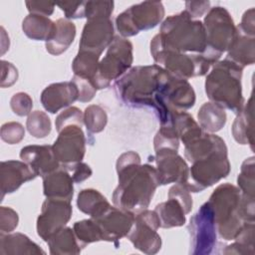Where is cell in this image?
Masks as SVG:
<instances>
[{"label": "cell", "mask_w": 255, "mask_h": 255, "mask_svg": "<svg viewBox=\"0 0 255 255\" xmlns=\"http://www.w3.org/2000/svg\"><path fill=\"white\" fill-rule=\"evenodd\" d=\"M119 184L113 193L115 206L136 214L147 209L159 185L155 167L141 164L135 151L121 154L116 164Z\"/></svg>", "instance_id": "cell-1"}, {"label": "cell", "mask_w": 255, "mask_h": 255, "mask_svg": "<svg viewBox=\"0 0 255 255\" xmlns=\"http://www.w3.org/2000/svg\"><path fill=\"white\" fill-rule=\"evenodd\" d=\"M169 76L166 70L156 64L136 66L115 81L114 88L125 104L155 110L160 91Z\"/></svg>", "instance_id": "cell-2"}, {"label": "cell", "mask_w": 255, "mask_h": 255, "mask_svg": "<svg viewBox=\"0 0 255 255\" xmlns=\"http://www.w3.org/2000/svg\"><path fill=\"white\" fill-rule=\"evenodd\" d=\"M154 37L163 48L183 54L202 55L206 49L203 23L192 19L185 10L164 19L159 33Z\"/></svg>", "instance_id": "cell-3"}, {"label": "cell", "mask_w": 255, "mask_h": 255, "mask_svg": "<svg viewBox=\"0 0 255 255\" xmlns=\"http://www.w3.org/2000/svg\"><path fill=\"white\" fill-rule=\"evenodd\" d=\"M243 68L228 59L216 62L205 79V93L210 102L238 114L244 107Z\"/></svg>", "instance_id": "cell-4"}, {"label": "cell", "mask_w": 255, "mask_h": 255, "mask_svg": "<svg viewBox=\"0 0 255 255\" xmlns=\"http://www.w3.org/2000/svg\"><path fill=\"white\" fill-rule=\"evenodd\" d=\"M240 201L241 192L231 183L218 185L207 201L214 214L217 232L224 240H233L244 222L240 216Z\"/></svg>", "instance_id": "cell-5"}, {"label": "cell", "mask_w": 255, "mask_h": 255, "mask_svg": "<svg viewBox=\"0 0 255 255\" xmlns=\"http://www.w3.org/2000/svg\"><path fill=\"white\" fill-rule=\"evenodd\" d=\"M202 23L206 35V49L202 55L214 65L228 51L237 27L228 10L222 6L210 8Z\"/></svg>", "instance_id": "cell-6"}, {"label": "cell", "mask_w": 255, "mask_h": 255, "mask_svg": "<svg viewBox=\"0 0 255 255\" xmlns=\"http://www.w3.org/2000/svg\"><path fill=\"white\" fill-rule=\"evenodd\" d=\"M150 54L156 65L184 80L204 76L212 66L201 54H183L163 48L155 37L150 42Z\"/></svg>", "instance_id": "cell-7"}, {"label": "cell", "mask_w": 255, "mask_h": 255, "mask_svg": "<svg viewBox=\"0 0 255 255\" xmlns=\"http://www.w3.org/2000/svg\"><path fill=\"white\" fill-rule=\"evenodd\" d=\"M226 144L209 155L191 163L186 187L190 192H201L227 177L231 166Z\"/></svg>", "instance_id": "cell-8"}, {"label": "cell", "mask_w": 255, "mask_h": 255, "mask_svg": "<svg viewBox=\"0 0 255 255\" xmlns=\"http://www.w3.org/2000/svg\"><path fill=\"white\" fill-rule=\"evenodd\" d=\"M132 44L127 38L116 36L108 47L106 56L99 62L95 80L97 90L108 88L112 81H117L130 68L133 61Z\"/></svg>", "instance_id": "cell-9"}, {"label": "cell", "mask_w": 255, "mask_h": 255, "mask_svg": "<svg viewBox=\"0 0 255 255\" xmlns=\"http://www.w3.org/2000/svg\"><path fill=\"white\" fill-rule=\"evenodd\" d=\"M164 17V7L160 1H144L134 4L119 14L116 27L121 37L128 38L157 26Z\"/></svg>", "instance_id": "cell-10"}, {"label": "cell", "mask_w": 255, "mask_h": 255, "mask_svg": "<svg viewBox=\"0 0 255 255\" xmlns=\"http://www.w3.org/2000/svg\"><path fill=\"white\" fill-rule=\"evenodd\" d=\"M195 92L187 80L179 79L170 74L162 87L155 112L160 124L165 122L173 112H185L195 104Z\"/></svg>", "instance_id": "cell-11"}, {"label": "cell", "mask_w": 255, "mask_h": 255, "mask_svg": "<svg viewBox=\"0 0 255 255\" xmlns=\"http://www.w3.org/2000/svg\"><path fill=\"white\" fill-rule=\"evenodd\" d=\"M187 229L190 237V254L212 253L217 243V229L212 208L207 201L191 216Z\"/></svg>", "instance_id": "cell-12"}, {"label": "cell", "mask_w": 255, "mask_h": 255, "mask_svg": "<svg viewBox=\"0 0 255 255\" xmlns=\"http://www.w3.org/2000/svg\"><path fill=\"white\" fill-rule=\"evenodd\" d=\"M160 220L154 210L144 209L134 214L133 225L128 238L135 249L148 254H156L161 248V238L157 233Z\"/></svg>", "instance_id": "cell-13"}, {"label": "cell", "mask_w": 255, "mask_h": 255, "mask_svg": "<svg viewBox=\"0 0 255 255\" xmlns=\"http://www.w3.org/2000/svg\"><path fill=\"white\" fill-rule=\"evenodd\" d=\"M72 212L71 201L47 198L43 202L41 213L37 218L38 235L47 242L54 234L66 226L71 219Z\"/></svg>", "instance_id": "cell-14"}, {"label": "cell", "mask_w": 255, "mask_h": 255, "mask_svg": "<svg viewBox=\"0 0 255 255\" xmlns=\"http://www.w3.org/2000/svg\"><path fill=\"white\" fill-rule=\"evenodd\" d=\"M58 133L52 146L61 165L68 169L83 160L86 153V136L80 126L66 127Z\"/></svg>", "instance_id": "cell-15"}, {"label": "cell", "mask_w": 255, "mask_h": 255, "mask_svg": "<svg viewBox=\"0 0 255 255\" xmlns=\"http://www.w3.org/2000/svg\"><path fill=\"white\" fill-rule=\"evenodd\" d=\"M114 38V23L110 17L95 16L88 18L83 28L79 51H87L101 56Z\"/></svg>", "instance_id": "cell-16"}, {"label": "cell", "mask_w": 255, "mask_h": 255, "mask_svg": "<svg viewBox=\"0 0 255 255\" xmlns=\"http://www.w3.org/2000/svg\"><path fill=\"white\" fill-rule=\"evenodd\" d=\"M155 164L159 185L182 183L186 185L189 177V167L186 161L173 149L155 151Z\"/></svg>", "instance_id": "cell-17"}, {"label": "cell", "mask_w": 255, "mask_h": 255, "mask_svg": "<svg viewBox=\"0 0 255 255\" xmlns=\"http://www.w3.org/2000/svg\"><path fill=\"white\" fill-rule=\"evenodd\" d=\"M93 219L101 229L103 241L117 242L129 233L134 222V214L111 205L101 215Z\"/></svg>", "instance_id": "cell-18"}, {"label": "cell", "mask_w": 255, "mask_h": 255, "mask_svg": "<svg viewBox=\"0 0 255 255\" xmlns=\"http://www.w3.org/2000/svg\"><path fill=\"white\" fill-rule=\"evenodd\" d=\"M78 88L74 82L70 81L49 85L43 90L40 100L47 112L56 114L60 110L67 108L78 101Z\"/></svg>", "instance_id": "cell-19"}, {"label": "cell", "mask_w": 255, "mask_h": 255, "mask_svg": "<svg viewBox=\"0 0 255 255\" xmlns=\"http://www.w3.org/2000/svg\"><path fill=\"white\" fill-rule=\"evenodd\" d=\"M20 158L33 169L37 176L42 177L61 166L52 145H26L20 151Z\"/></svg>", "instance_id": "cell-20"}, {"label": "cell", "mask_w": 255, "mask_h": 255, "mask_svg": "<svg viewBox=\"0 0 255 255\" xmlns=\"http://www.w3.org/2000/svg\"><path fill=\"white\" fill-rule=\"evenodd\" d=\"M37 177L33 169L23 160H6L0 163L1 198L16 191L23 183Z\"/></svg>", "instance_id": "cell-21"}, {"label": "cell", "mask_w": 255, "mask_h": 255, "mask_svg": "<svg viewBox=\"0 0 255 255\" xmlns=\"http://www.w3.org/2000/svg\"><path fill=\"white\" fill-rule=\"evenodd\" d=\"M43 178V191L47 198L72 201L74 195V180L69 171L62 165Z\"/></svg>", "instance_id": "cell-22"}, {"label": "cell", "mask_w": 255, "mask_h": 255, "mask_svg": "<svg viewBox=\"0 0 255 255\" xmlns=\"http://www.w3.org/2000/svg\"><path fill=\"white\" fill-rule=\"evenodd\" d=\"M225 59L230 60L243 69L246 66L253 65L255 62V37L245 35L237 27L235 37Z\"/></svg>", "instance_id": "cell-23"}, {"label": "cell", "mask_w": 255, "mask_h": 255, "mask_svg": "<svg viewBox=\"0 0 255 255\" xmlns=\"http://www.w3.org/2000/svg\"><path fill=\"white\" fill-rule=\"evenodd\" d=\"M75 37V24L69 19L60 18L55 22L53 35L49 40L46 41V50L51 55L59 56L68 50V48L74 42Z\"/></svg>", "instance_id": "cell-24"}, {"label": "cell", "mask_w": 255, "mask_h": 255, "mask_svg": "<svg viewBox=\"0 0 255 255\" xmlns=\"http://www.w3.org/2000/svg\"><path fill=\"white\" fill-rule=\"evenodd\" d=\"M253 98L250 97L242 110L237 114L232 125V135L240 144H248L254 149V128H253Z\"/></svg>", "instance_id": "cell-25"}, {"label": "cell", "mask_w": 255, "mask_h": 255, "mask_svg": "<svg viewBox=\"0 0 255 255\" xmlns=\"http://www.w3.org/2000/svg\"><path fill=\"white\" fill-rule=\"evenodd\" d=\"M1 255H23V254H46V252L25 234L1 233L0 234Z\"/></svg>", "instance_id": "cell-26"}, {"label": "cell", "mask_w": 255, "mask_h": 255, "mask_svg": "<svg viewBox=\"0 0 255 255\" xmlns=\"http://www.w3.org/2000/svg\"><path fill=\"white\" fill-rule=\"evenodd\" d=\"M223 145H225V141L220 136L203 131L199 136L184 145V156L192 163L209 155Z\"/></svg>", "instance_id": "cell-27"}, {"label": "cell", "mask_w": 255, "mask_h": 255, "mask_svg": "<svg viewBox=\"0 0 255 255\" xmlns=\"http://www.w3.org/2000/svg\"><path fill=\"white\" fill-rule=\"evenodd\" d=\"M154 211L158 215L162 228L179 227L186 221V212L182 204L173 197H168L166 201L157 204Z\"/></svg>", "instance_id": "cell-28"}, {"label": "cell", "mask_w": 255, "mask_h": 255, "mask_svg": "<svg viewBox=\"0 0 255 255\" xmlns=\"http://www.w3.org/2000/svg\"><path fill=\"white\" fill-rule=\"evenodd\" d=\"M226 119L225 110L212 102L204 103L197 113L199 127L209 133L219 131L225 126Z\"/></svg>", "instance_id": "cell-29"}, {"label": "cell", "mask_w": 255, "mask_h": 255, "mask_svg": "<svg viewBox=\"0 0 255 255\" xmlns=\"http://www.w3.org/2000/svg\"><path fill=\"white\" fill-rule=\"evenodd\" d=\"M55 28V22L49 17L31 14L27 15L22 22V30L24 34L36 41H47L53 35Z\"/></svg>", "instance_id": "cell-30"}, {"label": "cell", "mask_w": 255, "mask_h": 255, "mask_svg": "<svg viewBox=\"0 0 255 255\" xmlns=\"http://www.w3.org/2000/svg\"><path fill=\"white\" fill-rule=\"evenodd\" d=\"M52 255H75L81 253V246L71 227H64L54 234L48 241Z\"/></svg>", "instance_id": "cell-31"}, {"label": "cell", "mask_w": 255, "mask_h": 255, "mask_svg": "<svg viewBox=\"0 0 255 255\" xmlns=\"http://www.w3.org/2000/svg\"><path fill=\"white\" fill-rule=\"evenodd\" d=\"M77 206L80 211L95 218L106 211L110 206L107 198L97 189H82L77 197Z\"/></svg>", "instance_id": "cell-32"}, {"label": "cell", "mask_w": 255, "mask_h": 255, "mask_svg": "<svg viewBox=\"0 0 255 255\" xmlns=\"http://www.w3.org/2000/svg\"><path fill=\"white\" fill-rule=\"evenodd\" d=\"M99 59L100 56L97 54L87 51H79L72 63L74 76L89 80L95 86V80L99 69Z\"/></svg>", "instance_id": "cell-33"}, {"label": "cell", "mask_w": 255, "mask_h": 255, "mask_svg": "<svg viewBox=\"0 0 255 255\" xmlns=\"http://www.w3.org/2000/svg\"><path fill=\"white\" fill-rule=\"evenodd\" d=\"M254 222H243L234 243L226 246L224 254H254Z\"/></svg>", "instance_id": "cell-34"}, {"label": "cell", "mask_w": 255, "mask_h": 255, "mask_svg": "<svg viewBox=\"0 0 255 255\" xmlns=\"http://www.w3.org/2000/svg\"><path fill=\"white\" fill-rule=\"evenodd\" d=\"M73 230L82 249L91 243L103 241L101 229L93 218L75 222Z\"/></svg>", "instance_id": "cell-35"}, {"label": "cell", "mask_w": 255, "mask_h": 255, "mask_svg": "<svg viewBox=\"0 0 255 255\" xmlns=\"http://www.w3.org/2000/svg\"><path fill=\"white\" fill-rule=\"evenodd\" d=\"M237 184L242 196L247 198H255L254 156H250L242 162L240 173L237 177Z\"/></svg>", "instance_id": "cell-36"}, {"label": "cell", "mask_w": 255, "mask_h": 255, "mask_svg": "<svg viewBox=\"0 0 255 255\" xmlns=\"http://www.w3.org/2000/svg\"><path fill=\"white\" fill-rule=\"evenodd\" d=\"M179 136L177 131L175 130L172 124L167 121L165 123L160 124L159 129L156 132L153 139V147L154 151L160 149H173L178 150L179 147Z\"/></svg>", "instance_id": "cell-37"}, {"label": "cell", "mask_w": 255, "mask_h": 255, "mask_svg": "<svg viewBox=\"0 0 255 255\" xmlns=\"http://www.w3.org/2000/svg\"><path fill=\"white\" fill-rule=\"evenodd\" d=\"M26 128L29 133L34 137L43 138L51 132L52 124L45 112L34 111L27 118Z\"/></svg>", "instance_id": "cell-38"}, {"label": "cell", "mask_w": 255, "mask_h": 255, "mask_svg": "<svg viewBox=\"0 0 255 255\" xmlns=\"http://www.w3.org/2000/svg\"><path fill=\"white\" fill-rule=\"evenodd\" d=\"M108 123L106 111L98 105H91L84 112V124L90 134L104 130Z\"/></svg>", "instance_id": "cell-39"}, {"label": "cell", "mask_w": 255, "mask_h": 255, "mask_svg": "<svg viewBox=\"0 0 255 255\" xmlns=\"http://www.w3.org/2000/svg\"><path fill=\"white\" fill-rule=\"evenodd\" d=\"M84 124V114L77 107H70L60 113L56 120L55 126L56 129L59 132L62 128L69 126H80L82 127Z\"/></svg>", "instance_id": "cell-40"}, {"label": "cell", "mask_w": 255, "mask_h": 255, "mask_svg": "<svg viewBox=\"0 0 255 255\" xmlns=\"http://www.w3.org/2000/svg\"><path fill=\"white\" fill-rule=\"evenodd\" d=\"M25 136L24 127L17 122H9L1 127V138L9 144L19 143Z\"/></svg>", "instance_id": "cell-41"}, {"label": "cell", "mask_w": 255, "mask_h": 255, "mask_svg": "<svg viewBox=\"0 0 255 255\" xmlns=\"http://www.w3.org/2000/svg\"><path fill=\"white\" fill-rule=\"evenodd\" d=\"M10 107L14 114L19 117L29 116L32 112L33 101L32 98L24 92H19L13 95L10 101Z\"/></svg>", "instance_id": "cell-42"}, {"label": "cell", "mask_w": 255, "mask_h": 255, "mask_svg": "<svg viewBox=\"0 0 255 255\" xmlns=\"http://www.w3.org/2000/svg\"><path fill=\"white\" fill-rule=\"evenodd\" d=\"M115 3L114 1H86V16L91 18L95 16L110 17L113 14Z\"/></svg>", "instance_id": "cell-43"}, {"label": "cell", "mask_w": 255, "mask_h": 255, "mask_svg": "<svg viewBox=\"0 0 255 255\" xmlns=\"http://www.w3.org/2000/svg\"><path fill=\"white\" fill-rule=\"evenodd\" d=\"M19 222L18 213L11 207H0V230L1 233H11L16 229Z\"/></svg>", "instance_id": "cell-44"}, {"label": "cell", "mask_w": 255, "mask_h": 255, "mask_svg": "<svg viewBox=\"0 0 255 255\" xmlns=\"http://www.w3.org/2000/svg\"><path fill=\"white\" fill-rule=\"evenodd\" d=\"M168 197L176 198L183 206L186 214L189 213L192 209V197L190 191L182 183H175L168 190Z\"/></svg>", "instance_id": "cell-45"}, {"label": "cell", "mask_w": 255, "mask_h": 255, "mask_svg": "<svg viewBox=\"0 0 255 255\" xmlns=\"http://www.w3.org/2000/svg\"><path fill=\"white\" fill-rule=\"evenodd\" d=\"M56 5L64 12L66 19H79L86 16V1H64L58 2Z\"/></svg>", "instance_id": "cell-46"}, {"label": "cell", "mask_w": 255, "mask_h": 255, "mask_svg": "<svg viewBox=\"0 0 255 255\" xmlns=\"http://www.w3.org/2000/svg\"><path fill=\"white\" fill-rule=\"evenodd\" d=\"M72 82H74L78 88L79 91V98L78 101L82 103H88L93 100L97 93V89L93 85V83L89 80L80 78L78 76H74L72 79Z\"/></svg>", "instance_id": "cell-47"}, {"label": "cell", "mask_w": 255, "mask_h": 255, "mask_svg": "<svg viewBox=\"0 0 255 255\" xmlns=\"http://www.w3.org/2000/svg\"><path fill=\"white\" fill-rule=\"evenodd\" d=\"M18 80L17 68L8 61H1V88H7L14 85Z\"/></svg>", "instance_id": "cell-48"}, {"label": "cell", "mask_w": 255, "mask_h": 255, "mask_svg": "<svg viewBox=\"0 0 255 255\" xmlns=\"http://www.w3.org/2000/svg\"><path fill=\"white\" fill-rule=\"evenodd\" d=\"M26 7L31 14H38L43 16H50L53 14L56 3L44 1H26Z\"/></svg>", "instance_id": "cell-49"}, {"label": "cell", "mask_w": 255, "mask_h": 255, "mask_svg": "<svg viewBox=\"0 0 255 255\" xmlns=\"http://www.w3.org/2000/svg\"><path fill=\"white\" fill-rule=\"evenodd\" d=\"M255 10L250 8L246 10L242 16L241 23L237 26L238 29L247 36L255 37Z\"/></svg>", "instance_id": "cell-50"}, {"label": "cell", "mask_w": 255, "mask_h": 255, "mask_svg": "<svg viewBox=\"0 0 255 255\" xmlns=\"http://www.w3.org/2000/svg\"><path fill=\"white\" fill-rule=\"evenodd\" d=\"M67 170L69 172L72 171V178H73L74 182H76V183L83 182L84 180L88 179L93 173L92 168L87 163H85L83 161L75 163Z\"/></svg>", "instance_id": "cell-51"}, {"label": "cell", "mask_w": 255, "mask_h": 255, "mask_svg": "<svg viewBox=\"0 0 255 255\" xmlns=\"http://www.w3.org/2000/svg\"><path fill=\"white\" fill-rule=\"evenodd\" d=\"M210 9L209 1H187L185 2V11L192 19L199 18Z\"/></svg>", "instance_id": "cell-52"}]
</instances>
